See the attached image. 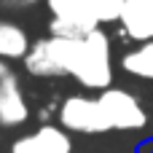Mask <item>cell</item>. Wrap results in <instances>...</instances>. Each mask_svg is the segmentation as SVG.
I'll return each instance as SVG.
<instances>
[{
  "label": "cell",
  "instance_id": "6da1fadb",
  "mask_svg": "<svg viewBox=\"0 0 153 153\" xmlns=\"http://www.w3.org/2000/svg\"><path fill=\"white\" fill-rule=\"evenodd\" d=\"M65 67L81 86L105 91L113 83V62H110V38L97 27L81 40L65 38Z\"/></svg>",
  "mask_w": 153,
  "mask_h": 153
},
{
  "label": "cell",
  "instance_id": "5b68a950",
  "mask_svg": "<svg viewBox=\"0 0 153 153\" xmlns=\"http://www.w3.org/2000/svg\"><path fill=\"white\" fill-rule=\"evenodd\" d=\"M22 62H24V70L30 75H35V78L67 75V67H65V38L48 35V38L35 40Z\"/></svg>",
  "mask_w": 153,
  "mask_h": 153
},
{
  "label": "cell",
  "instance_id": "8fae6325",
  "mask_svg": "<svg viewBox=\"0 0 153 153\" xmlns=\"http://www.w3.org/2000/svg\"><path fill=\"white\" fill-rule=\"evenodd\" d=\"M94 11V16L100 19V24H108V22H118L121 16V8H124V0H86Z\"/></svg>",
  "mask_w": 153,
  "mask_h": 153
},
{
  "label": "cell",
  "instance_id": "5bb4252c",
  "mask_svg": "<svg viewBox=\"0 0 153 153\" xmlns=\"http://www.w3.org/2000/svg\"><path fill=\"white\" fill-rule=\"evenodd\" d=\"M11 70H8V65H5V59H0V78H5Z\"/></svg>",
  "mask_w": 153,
  "mask_h": 153
},
{
  "label": "cell",
  "instance_id": "7a4b0ae2",
  "mask_svg": "<svg viewBox=\"0 0 153 153\" xmlns=\"http://www.w3.org/2000/svg\"><path fill=\"white\" fill-rule=\"evenodd\" d=\"M59 126L78 134H102L113 129L100 97H81V94H73L59 105Z\"/></svg>",
  "mask_w": 153,
  "mask_h": 153
},
{
  "label": "cell",
  "instance_id": "30bf717a",
  "mask_svg": "<svg viewBox=\"0 0 153 153\" xmlns=\"http://www.w3.org/2000/svg\"><path fill=\"white\" fill-rule=\"evenodd\" d=\"M35 134L40 137V143L46 145V151H48V153H73V140H70V134H67L65 126L43 124Z\"/></svg>",
  "mask_w": 153,
  "mask_h": 153
},
{
  "label": "cell",
  "instance_id": "52a82bcc",
  "mask_svg": "<svg viewBox=\"0 0 153 153\" xmlns=\"http://www.w3.org/2000/svg\"><path fill=\"white\" fill-rule=\"evenodd\" d=\"M118 22L129 40H153V0H124Z\"/></svg>",
  "mask_w": 153,
  "mask_h": 153
},
{
  "label": "cell",
  "instance_id": "277c9868",
  "mask_svg": "<svg viewBox=\"0 0 153 153\" xmlns=\"http://www.w3.org/2000/svg\"><path fill=\"white\" fill-rule=\"evenodd\" d=\"M100 102L108 113V121L113 129H121V132H132V129H143L148 124V113L145 108L140 105V100L126 91V89H105L100 91Z\"/></svg>",
  "mask_w": 153,
  "mask_h": 153
},
{
  "label": "cell",
  "instance_id": "8992f818",
  "mask_svg": "<svg viewBox=\"0 0 153 153\" xmlns=\"http://www.w3.org/2000/svg\"><path fill=\"white\" fill-rule=\"evenodd\" d=\"M30 118V105L24 100L22 83L13 73H8L5 78H0V126L13 129L22 126Z\"/></svg>",
  "mask_w": 153,
  "mask_h": 153
},
{
  "label": "cell",
  "instance_id": "3957f363",
  "mask_svg": "<svg viewBox=\"0 0 153 153\" xmlns=\"http://www.w3.org/2000/svg\"><path fill=\"white\" fill-rule=\"evenodd\" d=\"M51 11V35L81 40L89 32L100 27V19L94 16L91 5L86 0H46Z\"/></svg>",
  "mask_w": 153,
  "mask_h": 153
},
{
  "label": "cell",
  "instance_id": "7c38bea8",
  "mask_svg": "<svg viewBox=\"0 0 153 153\" xmlns=\"http://www.w3.org/2000/svg\"><path fill=\"white\" fill-rule=\"evenodd\" d=\"M11 153H48L38 134H24L11 143Z\"/></svg>",
  "mask_w": 153,
  "mask_h": 153
},
{
  "label": "cell",
  "instance_id": "ba28073f",
  "mask_svg": "<svg viewBox=\"0 0 153 153\" xmlns=\"http://www.w3.org/2000/svg\"><path fill=\"white\" fill-rule=\"evenodd\" d=\"M30 46L32 43L19 24L0 19V59H24Z\"/></svg>",
  "mask_w": 153,
  "mask_h": 153
},
{
  "label": "cell",
  "instance_id": "9c48e42d",
  "mask_svg": "<svg viewBox=\"0 0 153 153\" xmlns=\"http://www.w3.org/2000/svg\"><path fill=\"white\" fill-rule=\"evenodd\" d=\"M121 67H124V73H129L134 78L153 81V40L140 43L137 48L126 51L121 56Z\"/></svg>",
  "mask_w": 153,
  "mask_h": 153
},
{
  "label": "cell",
  "instance_id": "4fadbf2b",
  "mask_svg": "<svg viewBox=\"0 0 153 153\" xmlns=\"http://www.w3.org/2000/svg\"><path fill=\"white\" fill-rule=\"evenodd\" d=\"M38 0H0V5L3 8H8V11H19V8H30V5H35Z\"/></svg>",
  "mask_w": 153,
  "mask_h": 153
}]
</instances>
